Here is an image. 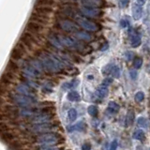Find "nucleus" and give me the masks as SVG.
<instances>
[{
	"label": "nucleus",
	"mask_w": 150,
	"mask_h": 150,
	"mask_svg": "<svg viewBox=\"0 0 150 150\" xmlns=\"http://www.w3.org/2000/svg\"><path fill=\"white\" fill-rule=\"evenodd\" d=\"M38 53L36 57L40 61L44 70L52 73H60L66 69L60 55L52 54L48 51H40Z\"/></svg>",
	"instance_id": "1"
},
{
	"label": "nucleus",
	"mask_w": 150,
	"mask_h": 150,
	"mask_svg": "<svg viewBox=\"0 0 150 150\" xmlns=\"http://www.w3.org/2000/svg\"><path fill=\"white\" fill-rule=\"evenodd\" d=\"M34 142L40 144V146H58L59 144H64L65 139L60 133L52 131V132L36 135Z\"/></svg>",
	"instance_id": "2"
},
{
	"label": "nucleus",
	"mask_w": 150,
	"mask_h": 150,
	"mask_svg": "<svg viewBox=\"0 0 150 150\" xmlns=\"http://www.w3.org/2000/svg\"><path fill=\"white\" fill-rule=\"evenodd\" d=\"M8 98L13 103L14 106L19 108H27V107H36L39 106V100L35 98H29L25 96L19 95L16 93H11L8 95Z\"/></svg>",
	"instance_id": "3"
},
{
	"label": "nucleus",
	"mask_w": 150,
	"mask_h": 150,
	"mask_svg": "<svg viewBox=\"0 0 150 150\" xmlns=\"http://www.w3.org/2000/svg\"><path fill=\"white\" fill-rule=\"evenodd\" d=\"M60 128V124L57 121H53L50 123H45V124H39V125H31V127L28 128V130L31 133H34L37 135L43 134L47 132H52L53 130Z\"/></svg>",
	"instance_id": "4"
},
{
	"label": "nucleus",
	"mask_w": 150,
	"mask_h": 150,
	"mask_svg": "<svg viewBox=\"0 0 150 150\" xmlns=\"http://www.w3.org/2000/svg\"><path fill=\"white\" fill-rule=\"evenodd\" d=\"M57 25L61 30L69 33H75L79 31V26L74 21L70 20L69 18H59L57 20Z\"/></svg>",
	"instance_id": "5"
},
{
	"label": "nucleus",
	"mask_w": 150,
	"mask_h": 150,
	"mask_svg": "<svg viewBox=\"0 0 150 150\" xmlns=\"http://www.w3.org/2000/svg\"><path fill=\"white\" fill-rule=\"evenodd\" d=\"M76 23L78 26H81L83 29H84L86 32H97L100 30V26L95 22H93L89 19H86L84 17H78L76 19Z\"/></svg>",
	"instance_id": "6"
},
{
	"label": "nucleus",
	"mask_w": 150,
	"mask_h": 150,
	"mask_svg": "<svg viewBox=\"0 0 150 150\" xmlns=\"http://www.w3.org/2000/svg\"><path fill=\"white\" fill-rule=\"evenodd\" d=\"M57 37L63 47H66V48H68V49L81 48V44L79 43V41L77 40H75L72 37L64 35V34H57Z\"/></svg>",
	"instance_id": "7"
},
{
	"label": "nucleus",
	"mask_w": 150,
	"mask_h": 150,
	"mask_svg": "<svg viewBox=\"0 0 150 150\" xmlns=\"http://www.w3.org/2000/svg\"><path fill=\"white\" fill-rule=\"evenodd\" d=\"M39 40L38 38L34 36V34H32L30 32H25L23 33L21 38H20V43L23 44V46L26 47L28 49H33L34 46L38 44Z\"/></svg>",
	"instance_id": "8"
},
{
	"label": "nucleus",
	"mask_w": 150,
	"mask_h": 150,
	"mask_svg": "<svg viewBox=\"0 0 150 150\" xmlns=\"http://www.w3.org/2000/svg\"><path fill=\"white\" fill-rule=\"evenodd\" d=\"M80 12L82 15H83L84 18L86 19H95L102 16L103 11L100 8H90V7H84L82 6L80 8Z\"/></svg>",
	"instance_id": "9"
},
{
	"label": "nucleus",
	"mask_w": 150,
	"mask_h": 150,
	"mask_svg": "<svg viewBox=\"0 0 150 150\" xmlns=\"http://www.w3.org/2000/svg\"><path fill=\"white\" fill-rule=\"evenodd\" d=\"M15 91H16V94H19V95L37 98V91L35 89L31 88L30 86H28L25 83H18L15 86Z\"/></svg>",
	"instance_id": "10"
},
{
	"label": "nucleus",
	"mask_w": 150,
	"mask_h": 150,
	"mask_svg": "<svg viewBox=\"0 0 150 150\" xmlns=\"http://www.w3.org/2000/svg\"><path fill=\"white\" fill-rule=\"evenodd\" d=\"M54 118H55L54 114H40L30 118L29 122L32 125L45 124V123H50V122L54 121Z\"/></svg>",
	"instance_id": "11"
},
{
	"label": "nucleus",
	"mask_w": 150,
	"mask_h": 150,
	"mask_svg": "<svg viewBox=\"0 0 150 150\" xmlns=\"http://www.w3.org/2000/svg\"><path fill=\"white\" fill-rule=\"evenodd\" d=\"M23 76L25 78H29L32 80H37L41 76V73H40L37 69L30 66L27 62H25V66L23 67Z\"/></svg>",
	"instance_id": "12"
},
{
	"label": "nucleus",
	"mask_w": 150,
	"mask_h": 150,
	"mask_svg": "<svg viewBox=\"0 0 150 150\" xmlns=\"http://www.w3.org/2000/svg\"><path fill=\"white\" fill-rule=\"evenodd\" d=\"M25 54V48L23 46V44L18 43L12 49L11 54V60L16 62V61L22 60Z\"/></svg>",
	"instance_id": "13"
},
{
	"label": "nucleus",
	"mask_w": 150,
	"mask_h": 150,
	"mask_svg": "<svg viewBox=\"0 0 150 150\" xmlns=\"http://www.w3.org/2000/svg\"><path fill=\"white\" fill-rule=\"evenodd\" d=\"M47 40H48V43L53 47V48L56 50H63L64 47L61 44V42L57 37V34H55L54 32H51L47 35Z\"/></svg>",
	"instance_id": "14"
},
{
	"label": "nucleus",
	"mask_w": 150,
	"mask_h": 150,
	"mask_svg": "<svg viewBox=\"0 0 150 150\" xmlns=\"http://www.w3.org/2000/svg\"><path fill=\"white\" fill-rule=\"evenodd\" d=\"M25 28L27 31H29L32 34H39V33H41L44 30L43 25H39V23L34 22H28Z\"/></svg>",
	"instance_id": "15"
},
{
	"label": "nucleus",
	"mask_w": 150,
	"mask_h": 150,
	"mask_svg": "<svg viewBox=\"0 0 150 150\" xmlns=\"http://www.w3.org/2000/svg\"><path fill=\"white\" fill-rule=\"evenodd\" d=\"M74 37L76 38L75 40L86 41V42L91 41L93 40V36L90 34V33H88L86 31H83V30H79L77 32H75L74 33Z\"/></svg>",
	"instance_id": "16"
},
{
	"label": "nucleus",
	"mask_w": 150,
	"mask_h": 150,
	"mask_svg": "<svg viewBox=\"0 0 150 150\" xmlns=\"http://www.w3.org/2000/svg\"><path fill=\"white\" fill-rule=\"evenodd\" d=\"M129 36H130V46L132 48H137L138 46L142 43V39L141 36L135 31H129Z\"/></svg>",
	"instance_id": "17"
},
{
	"label": "nucleus",
	"mask_w": 150,
	"mask_h": 150,
	"mask_svg": "<svg viewBox=\"0 0 150 150\" xmlns=\"http://www.w3.org/2000/svg\"><path fill=\"white\" fill-rule=\"evenodd\" d=\"M49 21V17L47 16H43V15H40V14H37V13H33L31 17H30V22H34L39 23V25H47Z\"/></svg>",
	"instance_id": "18"
},
{
	"label": "nucleus",
	"mask_w": 150,
	"mask_h": 150,
	"mask_svg": "<svg viewBox=\"0 0 150 150\" xmlns=\"http://www.w3.org/2000/svg\"><path fill=\"white\" fill-rule=\"evenodd\" d=\"M131 11H132V17H133L134 20L138 21V20H140L141 18H142V15H143V7L140 6V5H138L136 2L133 4Z\"/></svg>",
	"instance_id": "19"
},
{
	"label": "nucleus",
	"mask_w": 150,
	"mask_h": 150,
	"mask_svg": "<svg viewBox=\"0 0 150 150\" xmlns=\"http://www.w3.org/2000/svg\"><path fill=\"white\" fill-rule=\"evenodd\" d=\"M27 63L29 64L30 66H32L33 68H34L35 69H37L38 71H39L40 73H41V74L45 71L43 67H42L41 63H40V61L38 59L37 57H32V58H30V60L27 61Z\"/></svg>",
	"instance_id": "20"
},
{
	"label": "nucleus",
	"mask_w": 150,
	"mask_h": 150,
	"mask_svg": "<svg viewBox=\"0 0 150 150\" xmlns=\"http://www.w3.org/2000/svg\"><path fill=\"white\" fill-rule=\"evenodd\" d=\"M52 12H53V8H52V7H48V6H41V5H39V6L36 7L35 8V13L40 14V15L47 16V17H48V15Z\"/></svg>",
	"instance_id": "21"
},
{
	"label": "nucleus",
	"mask_w": 150,
	"mask_h": 150,
	"mask_svg": "<svg viewBox=\"0 0 150 150\" xmlns=\"http://www.w3.org/2000/svg\"><path fill=\"white\" fill-rule=\"evenodd\" d=\"M17 138L16 134H14L11 131H6V132H3L2 134H0V139H1L3 142L5 143H12L13 141H15V139Z\"/></svg>",
	"instance_id": "22"
},
{
	"label": "nucleus",
	"mask_w": 150,
	"mask_h": 150,
	"mask_svg": "<svg viewBox=\"0 0 150 150\" xmlns=\"http://www.w3.org/2000/svg\"><path fill=\"white\" fill-rule=\"evenodd\" d=\"M82 6L84 7H90V8H100L105 3L102 1H94V0H87V1H81Z\"/></svg>",
	"instance_id": "23"
},
{
	"label": "nucleus",
	"mask_w": 150,
	"mask_h": 150,
	"mask_svg": "<svg viewBox=\"0 0 150 150\" xmlns=\"http://www.w3.org/2000/svg\"><path fill=\"white\" fill-rule=\"evenodd\" d=\"M107 95H108V87L102 86L98 87L95 92V97L98 100H103L104 98H106Z\"/></svg>",
	"instance_id": "24"
},
{
	"label": "nucleus",
	"mask_w": 150,
	"mask_h": 150,
	"mask_svg": "<svg viewBox=\"0 0 150 150\" xmlns=\"http://www.w3.org/2000/svg\"><path fill=\"white\" fill-rule=\"evenodd\" d=\"M78 84H79V80L78 79H73L70 82L64 83L62 84V88L64 89V90H71V89L78 86Z\"/></svg>",
	"instance_id": "25"
},
{
	"label": "nucleus",
	"mask_w": 150,
	"mask_h": 150,
	"mask_svg": "<svg viewBox=\"0 0 150 150\" xmlns=\"http://www.w3.org/2000/svg\"><path fill=\"white\" fill-rule=\"evenodd\" d=\"M120 109V106L117 104L116 102L115 101H110L108 103V107H107V112H110V114L114 115V114H116V112H118Z\"/></svg>",
	"instance_id": "26"
},
{
	"label": "nucleus",
	"mask_w": 150,
	"mask_h": 150,
	"mask_svg": "<svg viewBox=\"0 0 150 150\" xmlns=\"http://www.w3.org/2000/svg\"><path fill=\"white\" fill-rule=\"evenodd\" d=\"M18 70H19V66L15 61H13V60L9 61L7 66V71L16 74L18 72Z\"/></svg>",
	"instance_id": "27"
},
{
	"label": "nucleus",
	"mask_w": 150,
	"mask_h": 150,
	"mask_svg": "<svg viewBox=\"0 0 150 150\" xmlns=\"http://www.w3.org/2000/svg\"><path fill=\"white\" fill-rule=\"evenodd\" d=\"M67 98L69 101H74V102H78L81 100V96L77 91H70L68 93Z\"/></svg>",
	"instance_id": "28"
},
{
	"label": "nucleus",
	"mask_w": 150,
	"mask_h": 150,
	"mask_svg": "<svg viewBox=\"0 0 150 150\" xmlns=\"http://www.w3.org/2000/svg\"><path fill=\"white\" fill-rule=\"evenodd\" d=\"M70 129H68L69 131L72 130H79V131H83L86 129V125L84 122H78L76 125H73L71 127H69Z\"/></svg>",
	"instance_id": "29"
},
{
	"label": "nucleus",
	"mask_w": 150,
	"mask_h": 150,
	"mask_svg": "<svg viewBox=\"0 0 150 150\" xmlns=\"http://www.w3.org/2000/svg\"><path fill=\"white\" fill-rule=\"evenodd\" d=\"M134 120H135V115L133 111H129L126 118V126H131L133 124Z\"/></svg>",
	"instance_id": "30"
},
{
	"label": "nucleus",
	"mask_w": 150,
	"mask_h": 150,
	"mask_svg": "<svg viewBox=\"0 0 150 150\" xmlns=\"http://www.w3.org/2000/svg\"><path fill=\"white\" fill-rule=\"evenodd\" d=\"M132 137H133V139L137 140V141H143V140H144V130H142V129H136L133 132Z\"/></svg>",
	"instance_id": "31"
},
{
	"label": "nucleus",
	"mask_w": 150,
	"mask_h": 150,
	"mask_svg": "<svg viewBox=\"0 0 150 150\" xmlns=\"http://www.w3.org/2000/svg\"><path fill=\"white\" fill-rule=\"evenodd\" d=\"M87 112H88V115L90 116L97 117L98 115V107L95 106V105H90V106H88V108H87Z\"/></svg>",
	"instance_id": "32"
},
{
	"label": "nucleus",
	"mask_w": 150,
	"mask_h": 150,
	"mask_svg": "<svg viewBox=\"0 0 150 150\" xmlns=\"http://www.w3.org/2000/svg\"><path fill=\"white\" fill-rule=\"evenodd\" d=\"M77 116H78V112L76 111V109L74 108H71L68 111V118L69 119V121H75L77 119Z\"/></svg>",
	"instance_id": "33"
},
{
	"label": "nucleus",
	"mask_w": 150,
	"mask_h": 150,
	"mask_svg": "<svg viewBox=\"0 0 150 150\" xmlns=\"http://www.w3.org/2000/svg\"><path fill=\"white\" fill-rule=\"evenodd\" d=\"M110 74H111L114 78H115V79L119 78V76H120V68L118 67V66L114 65V66H112V69H111Z\"/></svg>",
	"instance_id": "34"
},
{
	"label": "nucleus",
	"mask_w": 150,
	"mask_h": 150,
	"mask_svg": "<svg viewBox=\"0 0 150 150\" xmlns=\"http://www.w3.org/2000/svg\"><path fill=\"white\" fill-rule=\"evenodd\" d=\"M137 124L139 127H141V128H143V129H146L148 127L147 119L145 118V117H143V116L138 117L137 118Z\"/></svg>",
	"instance_id": "35"
},
{
	"label": "nucleus",
	"mask_w": 150,
	"mask_h": 150,
	"mask_svg": "<svg viewBox=\"0 0 150 150\" xmlns=\"http://www.w3.org/2000/svg\"><path fill=\"white\" fill-rule=\"evenodd\" d=\"M25 144H23V142H19V141H13L12 143L9 144V148L11 150H17L23 147V145Z\"/></svg>",
	"instance_id": "36"
},
{
	"label": "nucleus",
	"mask_w": 150,
	"mask_h": 150,
	"mask_svg": "<svg viewBox=\"0 0 150 150\" xmlns=\"http://www.w3.org/2000/svg\"><path fill=\"white\" fill-rule=\"evenodd\" d=\"M133 66L135 69H141L143 66V58L142 57H134L133 59Z\"/></svg>",
	"instance_id": "37"
},
{
	"label": "nucleus",
	"mask_w": 150,
	"mask_h": 150,
	"mask_svg": "<svg viewBox=\"0 0 150 150\" xmlns=\"http://www.w3.org/2000/svg\"><path fill=\"white\" fill-rule=\"evenodd\" d=\"M144 93L142 92V91H138L137 93L135 94V96H134V98H135V101H137V102H142L144 100Z\"/></svg>",
	"instance_id": "38"
},
{
	"label": "nucleus",
	"mask_w": 150,
	"mask_h": 150,
	"mask_svg": "<svg viewBox=\"0 0 150 150\" xmlns=\"http://www.w3.org/2000/svg\"><path fill=\"white\" fill-rule=\"evenodd\" d=\"M37 150H64V147L60 146H40L37 148Z\"/></svg>",
	"instance_id": "39"
},
{
	"label": "nucleus",
	"mask_w": 150,
	"mask_h": 150,
	"mask_svg": "<svg viewBox=\"0 0 150 150\" xmlns=\"http://www.w3.org/2000/svg\"><path fill=\"white\" fill-rule=\"evenodd\" d=\"M112 66H114V64H107L104 68L102 69V74L103 75H109L110 72H111V69L112 68Z\"/></svg>",
	"instance_id": "40"
},
{
	"label": "nucleus",
	"mask_w": 150,
	"mask_h": 150,
	"mask_svg": "<svg viewBox=\"0 0 150 150\" xmlns=\"http://www.w3.org/2000/svg\"><path fill=\"white\" fill-rule=\"evenodd\" d=\"M8 130V126L6 123H4L3 121H0V134L6 132Z\"/></svg>",
	"instance_id": "41"
},
{
	"label": "nucleus",
	"mask_w": 150,
	"mask_h": 150,
	"mask_svg": "<svg viewBox=\"0 0 150 150\" xmlns=\"http://www.w3.org/2000/svg\"><path fill=\"white\" fill-rule=\"evenodd\" d=\"M125 58L127 61H131L134 59V54L130 51H127L125 53Z\"/></svg>",
	"instance_id": "42"
},
{
	"label": "nucleus",
	"mask_w": 150,
	"mask_h": 150,
	"mask_svg": "<svg viewBox=\"0 0 150 150\" xmlns=\"http://www.w3.org/2000/svg\"><path fill=\"white\" fill-rule=\"evenodd\" d=\"M120 26L123 27V28L129 26V21L128 20V19H122V20L120 21Z\"/></svg>",
	"instance_id": "43"
},
{
	"label": "nucleus",
	"mask_w": 150,
	"mask_h": 150,
	"mask_svg": "<svg viewBox=\"0 0 150 150\" xmlns=\"http://www.w3.org/2000/svg\"><path fill=\"white\" fill-rule=\"evenodd\" d=\"M129 1H128V0H121V1L118 2L119 7L122 8H125L127 6H129Z\"/></svg>",
	"instance_id": "44"
},
{
	"label": "nucleus",
	"mask_w": 150,
	"mask_h": 150,
	"mask_svg": "<svg viewBox=\"0 0 150 150\" xmlns=\"http://www.w3.org/2000/svg\"><path fill=\"white\" fill-rule=\"evenodd\" d=\"M7 93H8L7 87H5V86H3L0 84V97H1V98L4 97Z\"/></svg>",
	"instance_id": "45"
},
{
	"label": "nucleus",
	"mask_w": 150,
	"mask_h": 150,
	"mask_svg": "<svg viewBox=\"0 0 150 150\" xmlns=\"http://www.w3.org/2000/svg\"><path fill=\"white\" fill-rule=\"evenodd\" d=\"M117 146H118V142H117V140H114L110 145V150H116Z\"/></svg>",
	"instance_id": "46"
},
{
	"label": "nucleus",
	"mask_w": 150,
	"mask_h": 150,
	"mask_svg": "<svg viewBox=\"0 0 150 150\" xmlns=\"http://www.w3.org/2000/svg\"><path fill=\"white\" fill-rule=\"evenodd\" d=\"M112 82V79H111V78H106L104 81H103L101 86H105V87H108V86H109V84H111Z\"/></svg>",
	"instance_id": "47"
},
{
	"label": "nucleus",
	"mask_w": 150,
	"mask_h": 150,
	"mask_svg": "<svg viewBox=\"0 0 150 150\" xmlns=\"http://www.w3.org/2000/svg\"><path fill=\"white\" fill-rule=\"evenodd\" d=\"M129 77L132 80H135L136 78H137V71H136V69L129 70Z\"/></svg>",
	"instance_id": "48"
},
{
	"label": "nucleus",
	"mask_w": 150,
	"mask_h": 150,
	"mask_svg": "<svg viewBox=\"0 0 150 150\" xmlns=\"http://www.w3.org/2000/svg\"><path fill=\"white\" fill-rule=\"evenodd\" d=\"M82 150H91V144L84 143L82 145Z\"/></svg>",
	"instance_id": "49"
},
{
	"label": "nucleus",
	"mask_w": 150,
	"mask_h": 150,
	"mask_svg": "<svg viewBox=\"0 0 150 150\" xmlns=\"http://www.w3.org/2000/svg\"><path fill=\"white\" fill-rule=\"evenodd\" d=\"M42 91H43L44 93H52V87L51 86H43V88H42Z\"/></svg>",
	"instance_id": "50"
},
{
	"label": "nucleus",
	"mask_w": 150,
	"mask_h": 150,
	"mask_svg": "<svg viewBox=\"0 0 150 150\" xmlns=\"http://www.w3.org/2000/svg\"><path fill=\"white\" fill-rule=\"evenodd\" d=\"M108 47H109V45H108V42H105L104 44H103V47H101L100 50L101 51H105L106 49H108Z\"/></svg>",
	"instance_id": "51"
},
{
	"label": "nucleus",
	"mask_w": 150,
	"mask_h": 150,
	"mask_svg": "<svg viewBox=\"0 0 150 150\" xmlns=\"http://www.w3.org/2000/svg\"><path fill=\"white\" fill-rule=\"evenodd\" d=\"M4 103H5V100H4V98H1V97H0V107H1L3 104H4Z\"/></svg>",
	"instance_id": "52"
},
{
	"label": "nucleus",
	"mask_w": 150,
	"mask_h": 150,
	"mask_svg": "<svg viewBox=\"0 0 150 150\" xmlns=\"http://www.w3.org/2000/svg\"><path fill=\"white\" fill-rule=\"evenodd\" d=\"M17 150H28V149H25V148H20V149H17Z\"/></svg>",
	"instance_id": "53"
}]
</instances>
